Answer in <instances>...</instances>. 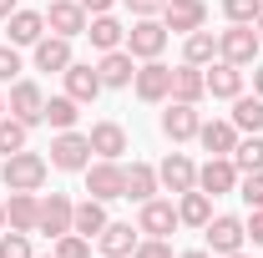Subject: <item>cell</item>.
Here are the masks:
<instances>
[{
	"instance_id": "obj_48",
	"label": "cell",
	"mask_w": 263,
	"mask_h": 258,
	"mask_svg": "<svg viewBox=\"0 0 263 258\" xmlns=\"http://www.w3.org/2000/svg\"><path fill=\"white\" fill-rule=\"evenodd\" d=\"M0 233H5V202H0Z\"/></svg>"
},
{
	"instance_id": "obj_38",
	"label": "cell",
	"mask_w": 263,
	"mask_h": 258,
	"mask_svg": "<svg viewBox=\"0 0 263 258\" xmlns=\"http://www.w3.org/2000/svg\"><path fill=\"white\" fill-rule=\"evenodd\" d=\"M10 81H21V46H0V86H10Z\"/></svg>"
},
{
	"instance_id": "obj_36",
	"label": "cell",
	"mask_w": 263,
	"mask_h": 258,
	"mask_svg": "<svg viewBox=\"0 0 263 258\" xmlns=\"http://www.w3.org/2000/svg\"><path fill=\"white\" fill-rule=\"evenodd\" d=\"M51 253H56V258H91V238H81V233H61Z\"/></svg>"
},
{
	"instance_id": "obj_39",
	"label": "cell",
	"mask_w": 263,
	"mask_h": 258,
	"mask_svg": "<svg viewBox=\"0 0 263 258\" xmlns=\"http://www.w3.org/2000/svg\"><path fill=\"white\" fill-rule=\"evenodd\" d=\"M238 197H243L248 208H263V172H243V177H238Z\"/></svg>"
},
{
	"instance_id": "obj_7",
	"label": "cell",
	"mask_w": 263,
	"mask_h": 258,
	"mask_svg": "<svg viewBox=\"0 0 263 258\" xmlns=\"http://www.w3.org/2000/svg\"><path fill=\"white\" fill-rule=\"evenodd\" d=\"M258 31L253 26H228V31H218V56L233 66H253L258 61Z\"/></svg>"
},
{
	"instance_id": "obj_44",
	"label": "cell",
	"mask_w": 263,
	"mask_h": 258,
	"mask_svg": "<svg viewBox=\"0 0 263 258\" xmlns=\"http://www.w3.org/2000/svg\"><path fill=\"white\" fill-rule=\"evenodd\" d=\"M15 10H21V0H0V21H10Z\"/></svg>"
},
{
	"instance_id": "obj_50",
	"label": "cell",
	"mask_w": 263,
	"mask_h": 258,
	"mask_svg": "<svg viewBox=\"0 0 263 258\" xmlns=\"http://www.w3.org/2000/svg\"><path fill=\"white\" fill-rule=\"evenodd\" d=\"M0 117H5V97H0Z\"/></svg>"
},
{
	"instance_id": "obj_40",
	"label": "cell",
	"mask_w": 263,
	"mask_h": 258,
	"mask_svg": "<svg viewBox=\"0 0 263 258\" xmlns=\"http://www.w3.org/2000/svg\"><path fill=\"white\" fill-rule=\"evenodd\" d=\"M132 258H177V253H172L167 238H142V243L132 248Z\"/></svg>"
},
{
	"instance_id": "obj_21",
	"label": "cell",
	"mask_w": 263,
	"mask_h": 258,
	"mask_svg": "<svg viewBox=\"0 0 263 258\" xmlns=\"http://www.w3.org/2000/svg\"><path fill=\"white\" fill-rule=\"evenodd\" d=\"M86 137H91V157H111V162L127 157V127L122 122H97Z\"/></svg>"
},
{
	"instance_id": "obj_2",
	"label": "cell",
	"mask_w": 263,
	"mask_h": 258,
	"mask_svg": "<svg viewBox=\"0 0 263 258\" xmlns=\"http://www.w3.org/2000/svg\"><path fill=\"white\" fill-rule=\"evenodd\" d=\"M86 162H91V137L86 132H56L51 137V167L56 172H86Z\"/></svg>"
},
{
	"instance_id": "obj_3",
	"label": "cell",
	"mask_w": 263,
	"mask_h": 258,
	"mask_svg": "<svg viewBox=\"0 0 263 258\" xmlns=\"http://www.w3.org/2000/svg\"><path fill=\"white\" fill-rule=\"evenodd\" d=\"M167 26H162V15H137V26L127 31V51L137 56V61H157L167 51Z\"/></svg>"
},
{
	"instance_id": "obj_23",
	"label": "cell",
	"mask_w": 263,
	"mask_h": 258,
	"mask_svg": "<svg viewBox=\"0 0 263 258\" xmlns=\"http://www.w3.org/2000/svg\"><path fill=\"white\" fill-rule=\"evenodd\" d=\"M35 218H41V193H10V202H5V228L35 233Z\"/></svg>"
},
{
	"instance_id": "obj_35",
	"label": "cell",
	"mask_w": 263,
	"mask_h": 258,
	"mask_svg": "<svg viewBox=\"0 0 263 258\" xmlns=\"http://www.w3.org/2000/svg\"><path fill=\"white\" fill-rule=\"evenodd\" d=\"M223 15H228V26H253L263 15V0H223Z\"/></svg>"
},
{
	"instance_id": "obj_43",
	"label": "cell",
	"mask_w": 263,
	"mask_h": 258,
	"mask_svg": "<svg viewBox=\"0 0 263 258\" xmlns=\"http://www.w3.org/2000/svg\"><path fill=\"white\" fill-rule=\"evenodd\" d=\"M81 5H86V15H106V10H111L117 0H81Z\"/></svg>"
},
{
	"instance_id": "obj_19",
	"label": "cell",
	"mask_w": 263,
	"mask_h": 258,
	"mask_svg": "<svg viewBox=\"0 0 263 258\" xmlns=\"http://www.w3.org/2000/svg\"><path fill=\"white\" fill-rule=\"evenodd\" d=\"M97 76H101V86H132V76H137V56H132L127 46H117V51H101Z\"/></svg>"
},
{
	"instance_id": "obj_33",
	"label": "cell",
	"mask_w": 263,
	"mask_h": 258,
	"mask_svg": "<svg viewBox=\"0 0 263 258\" xmlns=\"http://www.w3.org/2000/svg\"><path fill=\"white\" fill-rule=\"evenodd\" d=\"M238 132H263V97H233V117Z\"/></svg>"
},
{
	"instance_id": "obj_30",
	"label": "cell",
	"mask_w": 263,
	"mask_h": 258,
	"mask_svg": "<svg viewBox=\"0 0 263 258\" xmlns=\"http://www.w3.org/2000/svg\"><path fill=\"white\" fill-rule=\"evenodd\" d=\"M182 61H187V66H213V61H218V35H213V31L182 35Z\"/></svg>"
},
{
	"instance_id": "obj_49",
	"label": "cell",
	"mask_w": 263,
	"mask_h": 258,
	"mask_svg": "<svg viewBox=\"0 0 263 258\" xmlns=\"http://www.w3.org/2000/svg\"><path fill=\"white\" fill-rule=\"evenodd\" d=\"M223 258H248V253H243V248H238V253H223Z\"/></svg>"
},
{
	"instance_id": "obj_1",
	"label": "cell",
	"mask_w": 263,
	"mask_h": 258,
	"mask_svg": "<svg viewBox=\"0 0 263 258\" xmlns=\"http://www.w3.org/2000/svg\"><path fill=\"white\" fill-rule=\"evenodd\" d=\"M46 177H51V157H41V152H31V147L10 152L5 167H0V182H5L10 193H41Z\"/></svg>"
},
{
	"instance_id": "obj_9",
	"label": "cell",
	"mask_w": 263,
	"mask_h": 258,
	"mask_svg": "<svg viewBox=\"0 0 263 258\" xmlns=\"http://www.w3.org/2000/svg\"><path fill=\"white\" fill-rule=\"evenodd\" d=\"M132 91H137L142 101H152V106L167 101L172 97V66H162V56H157V61H142L137 76H132Z\"/></svg>"
},
{
	"instance_id": "obj_10",
	"label": "cell",
	"mask_w": 263,
	"mask_h": 258,
	"mask_svg": "<svg viewBox=\"0 0 263 258\" xmlns=\"http://www.w3.org/2000/svg\"><path fill=\"white\" fill-rule=\"evenodd\" d=\"M162 26L172 35H193L208 26V0H167L162 5Z\"/></svg>"
},
{
	"instance_id": "obj_28",
	"label": "cell",
	"mask_w": 263,
	"mask_h": 258,
	"mask_svg": "<svg viewBox=\"0 0 263 258\" xmlns=\"http://www.w3.org/2000/svg\"><path fill=\"white\" fill-rule=\"evenodd\" d=\"M177 218H182V228H208V218H213V197L202 193V188L177 193Z\"/></svg>"
},
{
	"instance_id": "obj_12",
	"label": "cell",
	"mask_w": 263,
	"mask_h": 258,
	"mask_svg": "<svg viewBox=\"0 0 263 258\" xmlns=\"http://www.w3.org/2000/svg\"><path fill=\"white\" fill-rule=\"evenodd\" d=\"M5 112L15 117V122H26V127H35L41 122V112H46V97H41V86L35 81H10V97H5Z\"/></svg>"
},
{
	"instance_id": "obj_24",
	"label": "cell",
	"mask_w": 263,
	"mask_h": 258,
	"mask_svg": "<svg viewBox=\"0 0 263 258\" xmlns=\"http://www.w3.org/2000/svg\"><path fill=\"white\" fill-rule=\"evenodd\" d=\"M137 243H142V238H137V228H132V223H106V228L97 233L101 258H132Z\"/></svg>"
},
{
	"instance_id": "obj_14",
	"label": "cell",
	"mask_w": 263,
	"mask_h": 258,
	"mask_svg": "<svg viewBox=\"0 0 263 258\" xmlns=\"http://www.w3.org/2000/svg\"><path fill=\"white\" fill-rule=\"evenodd\" d=\"M71 218H76V202H71L66 193H51V197H41L35 233H46V238H61V233H71Z\"/></svg>"
},
{
	"instance_id": "obj_29",
	"label": "cell",
	"mask_w": 263,
	"mask_h": 258,
	"mask_svg": "<svg viewBox=\"0 0 263 258\" xmlns=\"http://www.w3.org/2000/svg\"><path fill=\"white\" fill-rule=\"evenodd\" d=\"M106 223H111V218H106V202H101V197H86V202H76L71 233H81V238H97Z\"/></svg>"
},
{
	"instance_id": "obj_6",
	"label": "cell",
	"mask_w": 263,
	"mask_h": 258,
	"mask_svg": "<svg viewBox=\"0 0 263 258\" xmlns=\"http://www.w3.org/2000/svg\"><path fill=\"white\" fill-rule=\"evenodd\" d=\"M182 218H177V202L172 197H147L142 202V213H137V233H147V238H167V233H177Z\"/></svg>"
},
{
	"instance_id": "obj_51",
	"label": "cell",
	"mask_w": 263,
	"mask_h": 258,
	"mask_svg": "<svg viewBox=\"0 0 263 258\" xmlns=\"http://www.w3.org/2000/svg\"><path fill=\"white\" fill-rule=\"evenodd\" d=\"M46 258H56V253H46Z\"/></svg>"
},
{
	"instance_id": "obj_25",
	"label": "cell",
	"mask_w": 263,
	"mask_h": 258,
	"mask_svg": "<svg viewBox=\"0 0 263 258\" xmlns=\"http://www.w3.org/2000/svg\"><path fill=\"white\" fill-rule=\"evenodd\" d=\"M86 41L97 46V51H117V46H127V26L106 10V15H91L86 21Z\"/></svg>"
},
{
	"instance_id": "obj_26",
	"label": "cell",
	"mask_w": 263,
	"mask_h": 258,
	"mask_svg": "<svg viewBox=\"0 0 263 258\" xmlns=\"http://www.w3.org/2000/svg\"><path fill=\"white\" fill-rule=\"evenodd\" d=\"M197 142H202L208 157H233V147H238V127H233V122H202V127H197Z\"/></svg>"
},
{
	"instance_id": "obj_13",
	"label": "cell",
	"mask_w": 263,
	"mask_h": 258,
	"mask_svg": "<svg viewBox=\"0 0 263 258\" xmlns=\"http://www.w3.org/2000/svg\"><path fill=\"white\" fill-rule=\"evenodd\" d=\"M157 182H162V193H187V188H197V162L187 157V152H167L162 162H157Z\"/></svg>"
},
{
	"instance_id": "obj_15",
	"label": "cell",
	"mask_w": 263,
	"mask_h": 258,
	"mask_svg": "<svg viewBox=\"0 0 263 258\" xmlns=\"http://www.w3.org/2000/svg\"><path fill=\"white\" fill-rule=\"evenodd\" d=\"M71 61H76V56H71V41H66V35H51V31H46V35L31 46V66H35V71H51V76H61Z\"/></svg>"
},
{
	"instance_id": "obj_8",
	"label": "cell",
	"mask_w": 263,
	"mask_h": 258,
	"mask_svg": "<svg viewBox=\"0 0 263 258\" xmlns=\"http://www.w3.org/2000/svg\"><path fill=\"white\" fill-rule=\"evenodd\" d=\"M86 5L81 0H51L46 5V31L51 35H66V41H76V35H86Z\"/></svg>"
},
{
	"instance_id": "obj_37",
	"label": "cell",
	"mask_w": 263,
	"mask_h": 258,
	"mask_svg": "<svg viewBox=\"0 0 263 258\" xmlns=\"http://www.w3.org/2000/svg\"><path fill=\"white\" fill-rule=\"evenodd\" d=\"M0 258H35L31 253V233H0Z\"/></svg>"
},
{
	"instance_id": "obj_17",
	"label": "cell",
	"mask_w": 263,
	"mask_h": 258,
	"mask_svg": "<svg viewBox=\"0 0 263 258\" xmlns=\"http://www.w3.org/2000/svg\"><path fill=\"white\" fill-rule=\"evenodd\" d=\"M61 81H66V97H76L81 106H86V101H97L101 91H106V86H101V76H97V66H91V61H71V66L61 71Z\"/></svg>"
},
{
	"instance_id": "obj_18",
	"label": "cell",
	"mask_w": 263,
	"mask_h": 258,
	"mask_svg": "<svg viewBox=\"0 0 263 258\" xmlns=\"http://www.w3.org/2000/svg\"><path fill=\"white\" fill-rule=\"evenodd\" d=\"M202 76H208V97H218V101L243 97V66H233V61L218 56L213 66H202Z\"/></svg>"
},
{
	"instance_id": "obj_20",
	"label": "cell",
	"mask_w": 263,
	"mask_h": 258,
	"mask_svg": "<svg viewBox=\"0 0 263 258\" xmlns=\"http://www.w3.org/2000/svg\"><path fill=\"white\" fill-rule=\"evenodd\" d=\"M208 97V76H202V66H172V97L167 101H187V106H197V101Z\"/></svg>"
},
{
	"instance_id": "obj_16",
	"label": "cell",
	"mask_w": 263,
	"mask_h": 258,
	"mask_svg": "<svg viewBox=\"0 0 263 258\" xmlns=\"http://www.w3.org/2000/svg\"><path fill=\"white\" fill-rule=\"evenodd\" d=\"M197 127H202V117H197V106H187V101H167L162 112V137L177 147V142H193Z\"/></svg>"
},
{
	"instance_id": "obj_46",
	"label": "cell",
	"mask_w": 263,
	"mask_h": 258,
	"mask_svg": "<svg viewBox=\"0 0 263 258\" xmlns=\"http://www.w3.org/2000/svg\"><path fill=\"white\" fill-rule=\"evenodd\" d=\"M177 258H213L208 248H187V253H177Z\"/></svg>"
},
{
	"instance_id": "obj_31",
	"label": "cell",
	"mask_w": 263,
	"mask_h": 258,
	"mask_svg": "<svg viewBox=\"0 0 263 258\" xmlns=\"http://www.w3.org/2000/svg\"><path fill=\"white\" fill-rule=\"evenodd\" d=\"M41 122H51L56 132H71L76 122H81V101L66 97V91H61V97H51V101H46V112H41Z\"/></svg>"
},
{
	"instance_id": "obj_32",
	"label": "cell",
	"mask_w": 263,
	"mask_h": 258,
	"mask_svg": "<svg viewBox=\"0 0 263 258\" xmlns=\"http://www.w3.org/2000/svg\"><path fill=\"white\" fill-rule=\"evenodd\" d=\"M233 167H238V172H263V132L238 137V147H233Z\"/></svg>"
},
{
	"instance_id": "obj_47",
	"label": "cell",
	"mask_w": 263,
	"mask_h": 258,
	"mask_svg": "<svg viewBox=\"0 0 263 258\" xmlns=\"http://www.w3.org/2000/svg\"><path fill=\"white\" fill-rule=\"evenodd\" d=\"M253 31H258V41H263V15H258V21H253Z\"/></svg>"
},
{
	"instance_id": "obj_41",
	"label": "cell",
	"mask_w": 263,
	"mask_h": 258,
	"mask_svg": "<svg viewBox=\"0 0 263 258\" xmlns=\"http://www.w3.org/2000/svg\"><path fill=\"white\" fill-rule=\"evenodd\" d=\"M243 233H248V243L263 248V208H248V218H243Z\"/></svg>"
},
{
	"instance_id": "obj_27",
	"label": "cell",
	"mask_w": 263,
	"mask_h": 258,
	"mask_svg": "<svg viewBox=\"0 0 263 258\" xmlns=\"http://www.w3.org/2000/svg\"><path fill=\"white\" fill-rule=\"evenodd\" d=\"M162 193V182H157V167L152 162H132L127 167V188H122V197H132V202H147V197Z\"/></svg>"
},
{
	"instance_id": "obj_34",
	"label": "cell",
	"mask_w": 263,
	"mask_h": 258,
	"mask_svg": "<svg viewBox=\"0 0 263 258\" xmlns=\"http://www.w3.org/2000/svg\"><path fill=\"white\" fill-rule=\"evenodd\" d=\"M26 137H31V127H26V122H15V117L5 112V117H0V157L21 152V147H26Z\"/></svg>"
},
{
	"instance_id": "obj_5",
	"label": "cell",
	"mask_w": 263,
	"mask_h": 258,
	"mask_svg": "<svg viewBox=\"0 0 263 258\" xmlns=\"http://www.w3.org/2000/svg\"><path fill=\"white\" fill-rule=\"evenodd\" d=\"M202 238H208V253L223 258V253H238L243 243H248V233H243V218H233V213H213L208 228H202Z\"/></svg>"
},
{
	"instance_id": "obj_11",
	"label": "cell",
	"mask_w": 263,
	"mask_h": 258,
	"mask_svg": "<svg viewBox=\"0 0 263 258\" xmlns=\"http://www.w3.org/2000/svg\"><path fill=\"white\" fill-rule=\"evenodd\" d=\"M238 167H233V157H208L202 167H197V188L208 197H228V193H238Z\"/></svg>"
},
{
	"instance_id": "obj_42",
	"label": "cell",
	"mask_w": 263,
	"mask_h": 258,
	"mask_svg": "<svg viewBox=\"0 0 263 258\" xmlns=\"http://www.w3.org/2000/svg\"><path fill=\"white\" fill-rule=\"evenodd\" d=\"M162 5H167V0H127L132 15H162Z\"/></svg>"
},
{
	"instance_id": "obj_45",
	"label": "cell",
	"mask_w": 263,
	"mask_h": 258,
	"mask_svg": "<svg viewBox=\"0 0 263 258\" xmlns=\"http://www.w3.org/2000/svg\"><path fill=\"white\" fill-rule=\"evenodd\" d=\"M253 97H263V66H253Z\"/></svg>"
},
{
	"instance_id": "obj_4",
	"label": "cell",
	"mask_w": 263,
	"mask_h": 258,
	"mask_svg": "<svg viewBox=\"0 0 263 258\" xmlns=\"http://www.w3.org/2000/svg\"><path fill=\"white\" fill-rule=\"evenodd\" d=\"M122 188H127V167H122V162H111V157L86 162V193H91V197L117 202V197H122Z\"/></svg>"
},
{
	"instance_id": "obj_22",
	"label": "cell",
	"mask_w": 263,
	"mask_h": 258,
	"mask_svg": "<svg viewBox=\"0 0 263 258\" xmlns=\"http://www.w3.org/2000/svg\"><path fill=\"white\" fill-rule=\"evenodd\" d=\"M5 35H10V46H35L41 35H46V10H15L10 21H5Z\"/></svg>"
}]
</instances>
